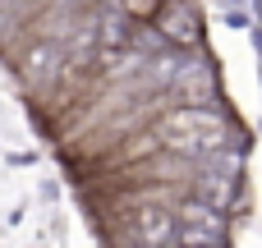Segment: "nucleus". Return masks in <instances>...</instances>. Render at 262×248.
I'll use <instances>...</instances> for the list:
<instances>
[{"label": "nucleus", "mask_w": 262, "mask_h": 248, "mask_svg": "<svg viewBox=\"0 0 262 248\" xmlns=\"http://www.w3.org/2000/svg\"><path fill=\"white\" fill-rule=\"evenodd\" d=\"M166 5H189V0H166Z\"/></svg>", "instance_id": "nucleus-6"}, {"label": "nucleus", "mask_w": 262, "mask_h": 248, "mask_svg": "<svg viewBox=\"0 0 262 248\" xmlns=\"http://www.w3.org/2000/svg\"><path fill=\"white\" fill-rule=\"evenodd\" d=\"M161 5H166V0H120V14L134 18V23H157Z\"/></svg>", "instance_id": "nucleus-5"}, {"label": "nucleus", "mask_w": 262, "mask_h": 248, "mask_svg": "<svg viewBox=\"0 0 262 248\" xmlns=\"http://www.w3.org/2000/svg\"><path fill=\"white\" fill-rule=\"evenodd\" d=\"M175 221L180 226H203V230H216V235H226V221H221V212L216 207H207L203 198H180V207H175Z\"/></svg>", "instance_id": "nucleus-3"}, {"label": "nucleus", "mask_w": 262, "mask_h": 248, "mask_svg": "<svg viewBox=\"0 0 262 248\" xmlns=\"http://www.w3.org/2000/svg\"><path fill=\"white\" fill-rule=\"evenodd\" d=\"M175 244L180 248H216L221 235H216V230H203V226H180V221H175Z\"/></svg>", "instance_id": "nucleus-4"}, {"label": "nucleus", "mask_w": 262, "mask_h": 248, "mask_svg": "<svg viewBox=\"0 0 262 248\" xmlns=\"http://www.w3.org/2000/svg\"><path fill=\"white\" fill-rule=\"evenodd\" d=\"M157 32H166V41H175V46H198V14L189 5H161Z\"/></svg>", "instance_id": "nucleus-2"}, {"label": "nucleus", "mask_w": 262, "mask_h": 248, "mask_svg": "<svg viewBox=\"0 0 262 248\" xmlns=\"http://www.w3.org/2000/svg\"><path fill=\"white\" fill-rule=\"evenodd\" d=\"M134 239L143 248H170L175 244V216L161 212V207H147L134 216Z\"/></svg>", "instance_id": "nucleus-1"}]
</instances>
